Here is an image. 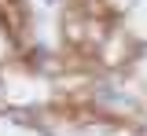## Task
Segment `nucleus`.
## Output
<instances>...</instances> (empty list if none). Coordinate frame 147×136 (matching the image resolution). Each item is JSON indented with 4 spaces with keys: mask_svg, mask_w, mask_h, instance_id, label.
Returning <instances> with one entry per match:
<instances>
[{
    "mask_svg": "<svg viewBox=\"0 0 147 136\" xmlns=\"http://www.w3.org/2000/svg\"><path fill=\"white\" fill-rule=\"evenodd\" d=\"M48 4H55V0H48Z\"/></svg>",
    "mask_w": 147,
    "mask_h": 136,
    "instance_id": "nucleus-1",
    "label": "nucleus"
}]
</instances>
